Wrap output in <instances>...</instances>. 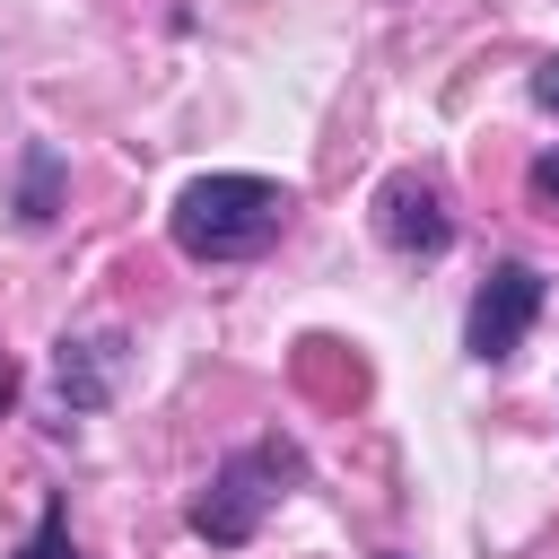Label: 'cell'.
<instances>
[{"label": "cell", "instance_id": "obj_2", "mask_svg": "<svg viewBox=\"0 0 559 559\" xmlns=\"http://www.w3.org/2000/svg\"><path fill=\"white\" fill-rule=\"evenodd\" d=\"M297 480H306V445H297V437H253V445H236V454L201 480V498L183 507V524H192L210 550H245V542L262 533V515H271Z\"/></svg>", "mask_w": 559, "mask_h": 559}, {"label": "cell", "instance_id": "obj_1", "mask_svg": "<svg viewBox=\"0 0 559 559\" xmlns=\"http://www.w3.org/2000/svg\"><path fill=\"white\" fill-rule=\"evenodd\" d=\"M288 218H297V192L271 175H192L166 210V236L183 262H253L288 236Z\"/></svg>", "mask_w": 559, "mask_h": 559}, {"label": "cell", "instance_id": "obj_8", "mask_svg": "<svg viewBox=\"0 0 559 559\" xmlns=\"http://www.w3.org/2000/svg\"><path fill=\"white\" fill-rule=\"evenodd\" d=\"M533 201H550V210H559V148H542V157H533Z\"/></svg>", "mask_w": 559, "mask_h": 559}, {"label": "cell", "instance_id": "obj_9", "mask_svg": "<svg viewBox=\"0 0 559 559\" xmlns=\"http://www.w3.org/2000/svg\"><path fill=\"white\" fill-rule=\"evenodd\" d=\"M524 87H533V105H542V114H559V52H550V61H542Z\"/></svg>", "mask_w": 559, "mask_h": 559}, {"label": "cell", "instance_id": "obj_10", "mask_svg": "<svg viewBox=\"0 0 559 559\" xmlns=\"http://www.w3.org/2000/svg\"><path fill=\"white\" fill-rule=\"evenodd\" d=\"M9 402H17V358L0 349V411H9Z\"/></svg>", "mask_w": 559, "mask_h": 559}, {"label": "cell", "instance_id": "obj_4", "mask_svg": "<svg viewBox=\"0 0 559 559\" xmlns=\"http://www.w3.org/2000/svg\"><path fill=\"white\" fill-rule=\"evenodd\" d=\"M122 376H131V341L122 332H70V341H52V411L61 419L105 411L122 393Z\"/></svg>", "mask_w": 559, "mask_h": 559}, {"label": "cell", "instance_id": "obj_11", "mask_svg": "<svg viewBox=\"0 0 559 559\" xmlns=\"http://www.w3.org/2000/svg\"><path fill=\"white\" fill-rule=\"evenodd\" d=\"M376 559H402V550H376Z\"/></svg>", "mask_w": 559, "mask_h": 559}, {"label": "cell", "instance_id": "obj_7", "mask_svg": "<svg viewBox=\"0 0 559 559\" xmlns=\"http://www.w3.org/2000/svg\"><path fill=\"white\" fill-rule=\"evenodd\" d=\"M9 559H79V542H70V507H61V498H44L35 533H26V542H17Z\"/></svg>", "mask_w": 559, "mask_h": 559}, {"label": "cell", "instance_id": "obj_5", "mask_svg": "<svg viewBox=\"0 0 559 559\" xmlns=\"http://www.w3.org/2000/svg\"><path fill=\"white\" fill-rule=\"evenodd\" d=\"M376 236H384L393 253H411V262L445 253V245H454L445 192H437L428 175H384V192H376Z\"/></svg>", "mask_w": 559, "mask_h": 559}, {"label": "cell", "instance_id": "obj_6", "mask_svg": "<svg viewBox=\"0 0 559 559\" xmlns=\"http://www.w3.org/2000/svg\"><path fill=\"white\" fill-rule=\"evenodd\" d=\"M17 218L26 227L61 218V148L52 140H26V157H17Z\"/></svg>", "mask_w": 559, "mask_h": 559}, {"label": "cell", "instance_id": "obj_3", "mask_svg": "<svg viewBox=\"0 0 559 559\" xmlns=\"http://www.w3.org/2000/svg\"><path fill=\"white\" fill-rule=\"evenodd\" d=\"M533 314H542V271H533V262H498V271L472 288V314H463V349H472L480 367H507V358L524 349Z\"/></svg>", "mask_w": 559, "mask_h": 559}]
</instances>
